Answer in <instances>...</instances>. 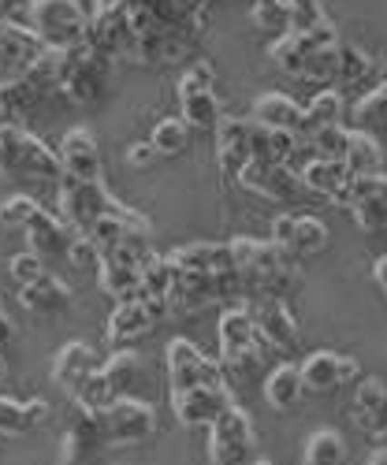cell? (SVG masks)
Instances as JSON below:
<instances>
[{"label": "cell", "instance_id": "25", "mask_svg": "<svg viewBox=\"0 0 387 465\" xmlns=\"http://www.w3.org/2000/svg\"><path fill=\"white\" fill-rule=\"evenodd\" d=\"M97 283H101V291H104L115 305L131 302V298H138V264L120 261V257H101V264H97Z\"/></svg>", "mask_w": 387, "mask_h": 465}, {"label": "cell", "instance_id": "1", "mask_svg": "<svg viewBox=\"0 0 387 465\" xmlns=\"http://www.w3.org/2000/svg\"><path fill=\"white\" fill-rule=\"evenodd\" d=\"M0 175L15 183H26V179L49 183V179H60L64 168L56 149L45 145L37 134H30L19 124H0Z\"/></svg>", "mask_w": 387, "mask_h": 465}, {"label": "cell", "instance_id": "9", "mask_svg": "<svg viewBox=\"0 0 387 465\" xmlns=\"http://www.w3.org/2000/svg\"><path fill=\"white\" fill-rule=\"evenodd\" d=\"M253 450V420L250 413L231 402L213 424H209V461L213 465H243Z\"/></svg>", "mask_w": 387, "mask_h": 465}, {"label": "cell", "instance_id": "47", "mask_svg": "<svg viewBox=\"0 0 387 465\" xmlns=\"http://www.w3.org/2000/svg\"><path fill=\"white\" fill-rule=\"evenodd\" d=\"M157 157H161V153L149 145V138L127 145V164H131V168H153V161H157Z\"/></svg>", "mask_w": 387, "mask_h": 465}, {"label": "cell", "instance_id": "16", "mask_svg": "<svg viewBox=\"0 0 387 465\" xmlns=\"http://www.w3.org/2000/svg\"><path fill=\"white\" fill-rule=\"evenodd\" d=\"M23 235H26L30 253H37L42 261H60V257H67V246H71V239H74L71 231H67V223H64L56 213L42 209V205H37V209L26 216Z\"/></svg>", "mask_w": 387, "mask_h": 465}, {"label": "cell", "instance_id": "31", "mask_svg": "<svg viewBox=\"0 0 387 465\" xmlns=\"http://www.w3.org/2000/svg\"><path fill=\"white\" fill-rule=\"evenodd\" d=\"M172 280H175V264L164 253L145 257L142 268H138V298H164L168 302Z\"/></svg>", "mask_w": 387, "mask_h": 465}, {"label": "cell", "instance_id": "27", "mask_svg": "<svg viewBox=\"0 0 387 465\" xmlns=\"http://www.w3.org/2000/svg\"><path fill=\"white\" fill-rule=\"evenodd\" d=\"M302 391H305V387H302V372L291 361L276 365L273 372L264 376V402L273 406V410H294L302 402Z\"/></svg>", "mask_w": 387, "mask_h": 465}, {"label": "cell", "instance_id": "35", "mask_svg": "<svg viewBox=\"0 0 387 465\" xmlns=\"http://www.w3.org/2000/svg\"><path fill=\"white\" fill-rule=\"evenodd\" d=\"M387 402V380L383 376H358V387H354V424L369 432L372 424V413Z\"/></svg>", "mask_w": 387, "mask_h": 465}, {"label": "cell", "instance_id": "53", "mask_svg": "<svg viewBox=\"0 0 387 465\" xmlns=\"http://www.w3.org/2000/svg\"><path fill=\"white\" fill-rule=\"evenodd\" d=\"M0 124H8V115H5V108H0Z\"/></svg>", "mask_w": 387, "mask_h": 465}, {"label": "cell", "instance_id": "23", "mask_svg": "<svg viewBox=\"0 0 387 465\" xmlns=\"http://www.w3.org/2000/svg\"><path fill=\"white\" fill-rule=\"evenodd\" d=\"M49 420V402L45 399H8V395H0V432L5 436H26L34 432L37 424H45Z\"/></svg>", "mask_w": 387, "mask_h": 465}, {"label": "cell", "instance_id": "39", "mask_svg": "<svg viewBox=\"0 0 387 465\" xmlns=\"http://www.w3.org/2000/svg\"><path fill=\"white\" fill-rule=\"evenodd\" d=\"M298 79L313 83V86H335V83H339V45H332V49H313V53H309Z\"/></svg>", "mask_w": 387, "mask_h": 465}, {"label": "cell", "instance_id": "8", "mask_svg": "<svg viewBox=\"0 0 387 465\" xmlns=\"http://www.w3.org/2000/svg\"><path fill=\"white\" fill-rule=\"evenodd\" d=\"M168 391H194V387H227V376L220 369V361H213L209 354H202L190 339H172L168 342Z\"/></svg>", "mask_w": 387, "mask_h": 465}, {"label": "cell", "instance_id": "10", "mask_svg": "<svg viewBox=\"0 0 387 465\" xmlns=\"http://www.w3.org/2000/svg\"><path fill=\"white\" fill-rule=\"evenodd\" d=\"M216 339H220V369H250L253 358H257V328H253V317H250V309L246 305H231L220 313V324H216Z\"/></svg>", "mask_w": 387, "mask_h": 465}, {"label": "cell", "instance_id": "52", "mask_svg": "<svg viewBox=\"0 0 387 465\" xmlns=\"http://www.w3.org/2000/svg\"><path fill=\"white\" fill-rule=\"evenodd\" d=\"M253 465H273V461H268V458H257V461H253Z\"/></svg>", "mask_w": 387, "mask_h": 465}, {"label": "cell", "instance_id": "32", "mask_svg": "<svg viewBox=\"0 0 387 465\" xmlns=\"http://www.w3.org/2000/svg\"><path fill=\"white\" fill-rule=\"evenodd\" d=\"M190 124L183 120V115H164V120L153 124L149 131V145L161 153V157H179V153L190 149Z\"/></svg>", "mask_w": 387, "mask_h": 465}, {"label": "cell", "instance_id": "42", "mask_svg": "<svg viewBox=\"0 0 387 465\" xmlns=\"http://www.w3.org/2000/svg\"><path fill=\"white\" fill-rule=\"evenodd\" d=\"M250 19L257 30H268V34H287L291 23H287V0H250Z\"/></svg>", "mask_w": 387, "mask_h": 465}, {"label": "cell", "instance_id": "21", "mask_svg": "<svg viewBox=\"0 0 387 465\" xmlns=\"http://www.w3.org/2000/svg\"><path fill=\"white\" fill-rule=\"evenodd\" d=\"M168 261H172L175 268H186V272H205V276H216V272H227V268H235L227 242H190V246L172 250Z\"/></svg>", "mask_w": 387, "mask_h": 465}, {"label": "cell", "instance_id": "37", "mask_svg": "<svg viewBox=\"0 0 387 465\" xmlns=\"http://www.w3.org/2000/svg\"><path fill=\"white\" fill-rule=\"evenodd\" d=\"M101 372H104V380L112 383V391H115V399L120 395H127V387L138 380V372H142V358L134 354V351H127V346H120L104 365H101Z\"/></svg>", "mask_w": 387, "mask_h": 465}, {"label": "cell", "instance_id": "36", "mask_svg": "<svg viewBox=\"0 0 387 465\" xmlns=\"http://www.w3.org/2000/svg\"><path fill=\"white\" fill-rule=\"evenodd\" d=\"M305 465H342L346 461V443L335 429H317L313 436L305 440Z\"/></svg>", "mask_w": 387, "mask_h": 465}, {"label": "cell", "instance_id": "19", "mask_svg": "<svg viewBox=\"0 0 387 465\" xmlns=\"http://www.w3.org/2000/svg\"><path fill=\"white\" fill-rule=\"evenodd\" d=\"M250 120L264 131H287V134H298V138L305 134V108L287 94H261L253 101Z\"/></svg>", "mask_w": 387, "mask_h": 465}, {"label": "cell", "instance_id": "18", "mask_svg": "<svg viewBox=\"0 0 387 465\" xmlns=\"http://www.w3.org/2000/svg\"><path fill=\"white\" fill-rule=\"evenodd\" d=\"M239 183L253 193H261V198H273V202H298V193L305 190L302 186V175L291 168V164H261L253 161Z\"/></svg>", "mask_w": 387, "mask_h": 465}, {"label": "cell", "instance_id": "40", "mask_svg": "<svg viewBox=\"0 0 387 465\" xmlns=\"http://www.w3.org/2000/svg\"><path fill=\"white\" fill-rule=\"evenodd\" d=\"M346 134H351V127H317V131H309L302 142L309 145V153L321 161H342V153H346Z\"/></svg>", "mask_w": 387, "mask_h": 465}, {"label": "cell", "instance_id": "33", "mask_svg": "<svg viewBox=\"0 0 387 465\" xmlns=\"http://www.w3.org/2000/svg\"><path fill=\"white\" fill-rule=\"evenodd\" d=\"M342 112H346V101H342V90L335 86H324L313 94V101L305 104V134L309 131H317V127H335L342 120ZM302 134V138H305Z\"/></svg>", "mask_w": 387, "mask_h": 465}, {"label": "cell", "instance_id": "30", "mask_svg": "<svg viewBox=\"0 0 387 465\" xmlns=\"http://www.w3.org/2000/svg\"><path fill=\"white\" fill-rule=\"evenodd\" d=\"M328 227L321 216H309V213H298V223H294V235L287 242V257H313V253H324L328 250Z\"/></svg>", "mask_w": 387, "mask_h": 465}, {"label": "cell", "instance_id": "41", "mask_svg": "<svg viewBox=\"0 0 387 465\" xmlns=\"http://www.w3.org/2000/svg\"><path fill=\"white\" fill-rule=\"evenodd\" d=\"M354 124L358 131H376V127H387V83L383 86H372L358 104H354Z\"/></svg>", "mask_w": 387, "mask_h": 465}, {"label": "cell", "instance_id": "55", "mask_svg": "<svg viewBox=\"0 0 387 465\" xmlns=\"http://www.w3.org/2000/svg\"><path fill=\"white\" fill-rule=\"evenodd\" d=\"M0 313H5V305H0Z\"/></svg>", "mask_w": 387, "mask_h": 465}, {"label": "cell", "instance_id": "50", "mask_svg": "<svg viewBox=\"0 0 387 465\" xmlns=\"http://www.w3.org/2000/svg\"><path fill=\"white\" fill-rule=\"evenodd\" d=\"M12 339H15V321L8 313H0V351H5Z\"/></svg>", "mask_w": 387, "mask_h": 465}, {"label": "cell", "instance_id": "51", "mask_svg": "<svg viewBox=\"0 0 387 465\" xmlns=\"http://www.w3.org/2000/svg\"><path fill=\"white\" fill-rule=\"evenodd\" d=\"M8 376V361H5V354H0V380Z\"/></svg>", "mask_w": 387, "mask_h": 465}, {"label": "cell", "instance_id": "2", "mask_svg": "<svg viewBox=\"0 0 387 465\" xmlns=\"http://www.w3.org/2000/svg\"><path fill=\"white\" fill-rule=\"evenodd\" d=\"M108 67H112V60L101 56L97 49H90L86 42L64 49L60 71H56V94L67 104H79V108L97 104L108 90Z\"/></svg>", "mask_w": 387, "mask_h": 465}, {"label": "cell", "instance_id": "11", "mask_svg": "<svg viewBox=\"0 0 387 465\" xmlns=\"http://www.w3.org/2000/svg\"><path fill=\"white\" fill-rule=\"evenodd\" d=\"M168 317V302L164 298H131L112 309V317L104 324V335L112 346H127L142 335H149L161 321Z\"/></svg>", "mask_w": 387, "mask_h": 465}, {"label": "cell", "instance_id": "6", "mask_svg": "<svg viewBox=\"0 0 387 465\" xmlns=\"http://www.w3.org/2000/svg\"><path fill=\"white\" fill-rule=\"evenodd\" d=\"M94 417H97L101 440L108 447H131V443H142L157 432V410L142 399H131V395H120Z\"/></svg>", "mask_w": 387, "mask_h": 465}, {"label": "cell", "instance_id": "20", "mask_svg": "<svg viewBox=\"0 0 387 465\" xmlns=\"http://www.w3.org/2000/svg\"><path fill=\"white\" fill-rule=\"evenodd\" d=\"M97 365H101V361H97V354H94V346H86V342L74 339V342H64L60 351H56V358H53V380L71 395L74 387H79Z\"/></svg>", "mask_w": 387, "mask_h": 465}, {"label": "cell", "instance_id": "22", "mask_svg": "<svg viewBox=\"0 0 387 465\" xmlns=\"http://www.w3.org/2000/svg\"><path fill=\"white\" fill-rule=\"evenodd\" d=\"M213 302H216L213 298V276L175 268L172 294H168V313H198V309H205Z\"/></svg>", "mask_w": 387, "mask_h": 465}, {"label": "cell", "instance_id": "38", "mask_svg": "<svg viewBox=\"0 0 387 465\" xmlns=\"http://www.w3.org/2000/svg\"><path fill=\"white\" fill-rule=\"evenodd\" d=\"M372 56L358 45H339V86H362L372 79Z\"/></svg>", "mask_w": 387, "mask_h": 465}, {"label": "cell", "instance_id": "48", "mask_svg": "<svg viewBox=\"0 0 387 465\" xmlns=\"http://www.w3.org/2000/svg\"><path fill=\"white\" fill-rule=\"evenodd\" d=\"M294 223H298V213H280V216L273 220V242H276L280 250H287V242H291V235H294Z\"/></svg>", "mask_w": 387, "mask_h": 465}, {"label": "cell", "instance_id": "5", "mask_svg": "<svg viewBox=\"0 0 387 465\" xmlns=\"http://www.w3.org/2000/svg\"><path fill=\"white\" fill-rule=\"evenodd\" d=\"M213 83H216V71H213L209 60H194L183 71L175 97H179L183 120L190 124V131H216V124L223 120V108H220V97H216Z\"/></svg>", "mask_w": 387, "mask_h": 465}, {"label": "cell", "instance_id": "4", "mask_svg": "<svg viewBox=\"0 0 387 465\" xmlns=\"http://www.w3.org/2000/svg\"><path fill=\"white\" fill-rule=\"evenodd\" d=\"M56 202H60V213H56V216L67 223L71 235H86V231H90L101 216L124 209V205L104 190L101 179H97V183H83V179H71V175H60Z\"/></svg>", "mask_w": 387, "mask_h": 465}, {"label": "cell", "instance_id": "7", "mask_svg": "<svg viewBox=\"0 0 387 465\" xmlns=\"http://www.w3.org/2000/svg\"><path fill=\"white\" fill-rule=\"evenodd\" d=\"M339 209H351L354 223L365 231V235H380L387 231V175L372 172V175H351L335 198Z\"/></svg>", "mask_w": 387, "mask_h": 465}, {"label": "cell", "instance_id": "24", "mask_svg": "<svg viewBox=\"0 0 387 465\" xmlns=\"http://www.w3.org/2000/svg\"><path fill=\"white\" fill-rule=\"evenodd\" d=\"M67 302H71V287L53 272L19 287V305L30 309V313H56V309H64Z\"/></svg>", "mask_w": 387, "mask_h": 465}, {"label": "cell", "instance_id": "26", "mask_svg": "<svg viewBox=\"0 0 387 465\" xmlns=\"http://www.w3.org/2000/svg\"><path fill=\"white\" fill-rule=\"evenodd\" d=\"M342 164H346V172H351V175H372V172H380L383 168V149H380L376 134L351 127V134H346Z\"/></svg>", "mask_w": 387, "mask_h": 465}, {"label": "cell", "instance_id": "29", "mask_svg": "<svg viewBox=\"0 0 387 465\" xmlns=\"http://www.w3.org/2000/svg\"><path fill=\"white\" fill-rule=\"evenodd\" d=\"M298 134L287 131H264L253 124V161L261 164H291L294 153H298Z\"/></svg>", "mask_w": 387, "mask_h": 465}, {"label": "cell", "instance_id": "46", "mask_svg": "<svg viewBox=\"0 0 387 465\" xmlns=\"http://www.w3.org/2000/svg\"><path fill=\"white\" fill-rule=\"evenodd\" d=\"M34 209H37V202L26 198V193H15V198L0 202V227H23Z\"/></svg>", "mask_w": 387, "mask_h": 465}, {"label": "cell", "instance_id": "12", "mask_svg": "<svg viewBox=\"0 0 387 465\" xmlns=\"http://www.w3.org/2000/svg\"><path fill=\"white\" fill-rule=\"evenodd\" d=\"M250 317H253V328H257L261 346H273V351H280V354H294L298 351L302 331H298L294 313L283 305V298L261 294L257 305L250 309Z\"/></svg>", "mask_w": 387, "mask_h": 465}, {"label": "cell", "instance_id": "44", "mask_svg": "<svg viewBox=\"0 0 387 465\" xmlns=\"http://www.w3.org/2000/svg\"><path fill=\"white\" fill-rule=\"evenodd\" d=\"M8 272H12V280H15L19 287H26V283H34L37 276H45L49 268H45V261L37 257V253L23 250V253H15V257L8 261Z\"/></svg>", "mask_w": 387, "mask_h": 465}, {"label": "cell", "instance_id": "28", "mask_svg": "<svg viewBox=\"0 0 387 465\" xmlns=\"http://www.w3.org/2000/svg\"><path fill=\"white\" fill-rule=\"evenodd\" d=\"M302 186L305 190H313V193H321V198H335V193L351 183V172H346V164L342 161H321V157H313L309 164H302Z\"/></svg>", "mask_w": 387, "mask_h": 465}, {"label": "cell", "instance_id": "54", "mask_svg": "<svg viewBox=\"0 0 387 465\" xmlns=\"http://www.w3.org/2000/svg\"><path fill=\"white\" fill-rule=\"evenodd\" d=\"M383 79H387V64H383Z\"/></svg>", "mask_w": 387, "mask_h": 465}, {"label": "cell", "instance_id": "13", "mask_svg": "<svg viewBox=\"0 0 387 465\" xmlns=\"http://www.w3.org/2000/svg\"><path fill=\"white\" fill-rule=\"evenodd\" d=\"M216 164L227 179H239L253 164V120L223 115L216 124Z\"/></svg>", "mask_w": 387, "mask_h": 465}, {"label": "cell", "instance_id": "43", "mask_svg": "<svg viewBox=\"0 0 387 465\" xmlns=\"http://www.w3.org/2000/svg\"><path fill=\"white\" fill-rule=\"evenodd\" d=\"M328 19V12H324V5L321 0H287V23H291V30H313V26H321Z\"/></svg>", "mask_w": 387, "mask_h": 465}, {"label": "cell", "instance_id": "14", "mask_svg": "<svg viewBox=\"0 0 387 465\" xmlns=\"http://www.w3.org/2000/svg\"><path fill=\"white\" fill-rule=\"evenodd\" d=\"M235 402L227 387H194V391L172 395V413L183 429H209V424Z\"/></svg>", "mask_w": 387, "mask_h": 465}, {"label": "cell", "instance_id": "34", "mask_svg": "<svg viewBox=\"0 0 387 465\" xmlns=\"http://www.w3.org/2000/svg\"><path fill=\"white\" fill-rule=\"evenodd\" d=\"M313 53L309 49V42H305V34H298V30H287V34H280L273 45H268V60H273L280 71H287V74H302V67H305V56Z\"/></svg>", "mask_w": 387, "mask_h": 465}, {"label": "cell", "instance_id": "3", "mask_svg": "<svg viewBox=\"0 0 387 465\" xmlns=\"http://www.w3.org/2000/svg\"><path fill=\"white\" fill-rule=\"evenodd\" d=\"M23 23L42 42V49H71L83 45L90 12L83 0H26Z\"/></svg>", "mask_w": 387, "mask_h": 465}, {"label": "cell", "instance_id": "45", "mask_svg": "<svg viewBox=\"0 0 387 465\" xmlns=\"http://www.w3.org/2000/svg\"><path fill=\"white\" fill-rule=\"evenodd\" d=\"M71 268H79V272H90V268H97L101 264V253H97V246L86 239V235H74L71 239V246H67V257H64Z\"/></svg>", "mask_w": 387, "mask_h": 465}, {"label": "cell", "instance_id": "15", "mask_svg": "<svg viewBox=\"0 0 387 465\" xmlns=\"http://www.w3.org/2000/svg\"><path fill=\"white\" fill-rule=\"evenodd\" d=\"M56 157H60L64 175H71V179H83V183H97L101 179V145H97L90 127H71L60 138Z\"/></svg>", "mask_w": 387, "mask_h": 465}, {"label": "cell", "instance_id": "49", "mask_svg": "<svg viewBox=\"0 0 387 465\" xmlns=\"http://www.w3.org/2000/svg\"><path fill=\"white\" fill-rule=\"evenodd\" d=\"M369 436H376L383 447H387V402L372 413V424H369Z\"/></svg>", "mask_w": 387, "mask_h": 465}, {"label": "cell", "instance_id": "17", "mask_svg": "<svg viewBox=\"0 0 387 465\" xmlns=\"http://www.w3.org/2000/svg\"><path fill=\"white\" fill-rule=\"evenodd\" d=\"M298 372H302V387H305V391H317V395L335 391L339 383L362 376V369H358L354 358L335 354V351H317V354H309V358L302 361Z\"/></svg>", "mask_w": 387, "mask_h": 465}]
</instances>
